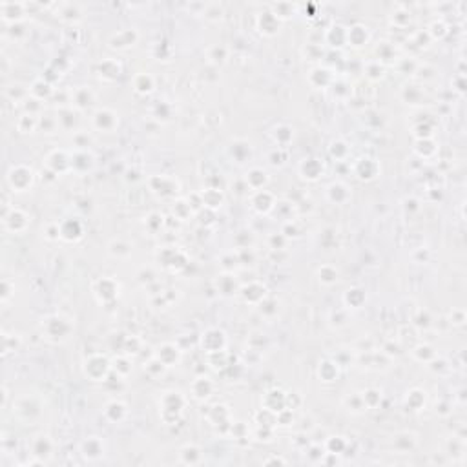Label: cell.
<instances>
[{"mask_svg": "<svg viewBox=\"0 0 467 467\" xmlns=\"http://www.w3.org/2000/svg\"><path fill=\"white\" fill-rule=\"evenodd\" d=\"M363 402H365L367 407H374V405L378 404L380 400H382V394H380L378 391H374V389H369L367 392H363Z\"/></svg>", "mask_w": 467, "mask_h": 467, "instance_id": "obj_20", "label": "cell"}, {"mask_svg": "<svg viewBox=\"0 0 467 467\" xmlns=\"http://www.w3.org/2000/svg\"><path fill=\"white\" fill-rule=\"evenodd\" d=\"M81 451L86 460L95 462V460L104 456V443H102V440L99 436H89L81 443Z\"/></svg>", "mask_w": 467, "mask_h": 467, "instance_id": "obj_3", "label": "cell"}, {"mask_svg": "<svg viewBox=\"0 0 467 467\" xmlns=\"http://www.w3.org/2000/svg\"><path fill=\"white\" fill-rule=\"evenodd\" d=\"M110 252L115 255H126V254H130V246L123 245L121 241H113L110 245Z\"/></svg>", "mask_w": 467, "mask_h": 467, "instance_id": "obj_21", "label": "cell"}, {"mask_svg": "<svg viewBox=\"0 0 467 467\" xmlns=\"http://www.w3.org/2000/svg\"><path fill=\"white\" fill-rule=\"evenodd\" d=\"M267 174H265L263 170H259V168H254V170H250L248 174H246V183H248V186L250 188H259L263 186L265 183H267Z\"/></svg>", "mask_w": 467, "mask_h": 467, "instance_id": "obj_13", "label": "cell"}, {"mask_svg": "<svg viewBox=\"0 0 467 467\" xmlns=\"http://www.w3.org/2000/svg\"><path fill=\"white\" fill-rule=\"evenodd\" d=\"M184 400L181 396V392H166L165 398H162V416L172 412V418H177L179 412L183 411Z\"/></svg>", "mask_w": 467, "mask_h": 467, "instance_id": "obj_7", "label": "cell"}, {"mask_svg": "<svg viewBox=\"0 0 467 467\" xmlns=\"http://www.w3.org/2000/svg\"><path fill=\"white\" fill-rule=\"evenodd\" d=\"M258 440H261V442H270L272 440V427H268V425H259V429H258Z\"/></svg>", "mask_w": 467, "mask_h": 467, "instance_id": "obj_22", "label": "cell"}, {"mask_svg": "<svg viewBox=\"0 0 467 467\" xmlns=\"http://www.w3.org/2000/svg\"><path fill=\"white\" fill-rule=\"evenodd\" d=\"M447 456H463V438H453L447 443Z\"/></svg>", "mask_w": 467, "mask_h": 467, "instance_id": "obj_17", "label": "cell"}, {"mask_svg": "<svg viewBox=\"0 0 467 467\" xmlns=\"http://www.w3.org/2000/svg\"><path fill=\"white\" fill-rule=\"evenodd\" d=\"M94 123H95V126H97L99 130L110 132V130H113V128L117 126L119 119H117V115H115L113 111H110V110H99L97 113H95V117H94Z\"/></svg>", "mask_w": 467, "mask_h": 467, "instance_id": "obj_8", "label": "cell"}, {"mask_svg": "<svg viewBox=\"0 0 467 467\" xmlns=\"http://www.w3.org/2000/svg\"><path fill=\"white\" fill-rule=\"evenodd\" d=\"M252 203H254L255 210H259V212H267V210L272 208V196L268 192H259V194H255Z\"/></svg>", "mask_w": 467, "mask_h": 467, "instance_id": "obj_14", "label": "cell"}, {"mask_svg": "<svg viewBox=\"0 0 467 467\" xmlns=\"http://www.w3.org/2000/svg\"><path fill=\"white\" fill-rule=\"evenodd\" d=\"M133 86H135V91H139V94H150L153 88V81L150 75H139L135 79V82H133Z\"/></svg>", "mask_w": 467, "mask_h": 467, "instance_id": "obj_16", "label": "cell"}, {"mask_svg": "<svg viewBox=\"0 0 467 467\" xmlns=\"http://www.w3.org/2000/svg\"><path fill=\"white\" fill-rule=\"evenodd\" d=\"M192 392L197 400H206L212 392V382L208 378H197L192 385Z\"/></svg>", "mask_w": 467, "mask_h": 467, "instance_id": "obj_10", "label": "cell"}, {"mask_svg": "<svg viewBox=\"0 0 467 467\" xmlns=\"http://www.w3.org/2000/svg\"><path fill=\"white\" fill-rule=\"evenodd\" d=\"M106 418L111 422H121L124 418V414H126V407H124L121 402H111V404H108L106 407Z\"/></svg>", "mask_w": 467, "mask_h": 467, "instance_id": "obj_12", "label": "cell"}, {"mask_svg": "<svg viewBox=\"0 0 467 467\" xmlns=\"http://www.w3.org/2000/svg\"><path fill=\"white\" fill-rule=\"evenodd\" d=\"M272 463H276V465H285V463H287V458H283V456H270V458L263 460V465H272Z\"/></svg>", "mask_w": 467, "mask_h": 467, "instance_id": "obj_24", "label": "cell"}, {"mask_svg": "<svg viewBox=\"0 0 467 467\" xmlns=\"http://www.w3.org/2000/svg\"><path fill=\"white\" fill-rule=\"evenodd\" d=\"M108 369H110V365H108L106 358L99 356V354H95V356L88 358V360L84 361L86 374H88L91 380H95V382H101L102 378H106Z\"/></svg>", "mask_w": 467, "mask_h": 467, "instance_id": "obj_1", "label": "cell"}, {"mask_svg": "<svg viewBox=\"0 0 467 467\" xmlns=\"http://www.w3.org/2000/svg\"><path fill=\"white\" fill-rule=\"evenodd\" d=\"M51 451H53V442L50 440L48 434H38V436L33 438V442H31V456L33 458H38L42 460L44 463H48L50 456L53 455Z\"/></svg>", "mask_w": 467, "mask_h": 467, "instance_id": "obj_2", "label": "cell"}, {"mask_svg": "<svg viewBox=\"0 0 467 467\" xmlns=\"http://www.w3.org/2000/svg\"><path fill=\"white\" fill-rule=\"evenodd\" d=\"M318 276H319V281H321V283L332 285L336 279H338V272H336L332 267H323V268H319Z\"/></svg>", "mask_w": 467, "mask_h": 467, "instance_id": "obj_18", "label": "cell"}, {"mask_svg": "<svg viewBox=\"0 0 467 467\" xmlns=\"http://www.w3.org/2000/svg\"><path fill=\"white\" fill-rule=\"evenodd\" d=\"M345 447H347V442H345L341 436H331L327 440V443H325V449H327V453H332V455H338V456L343 453Z\"/></svg>", "mask_w": 467, "mask_h": 467, "instance_id": "obj_15", "label": "cell"}, {"mask_svg": "<svg viewBox=\"0 0 467 467\" xmlns=\"http://www.w3.org/2000/svg\"><path fill=\"white\" fill-rule=\"evenodd\" d=\"M376 170H378V166L374 159H360L356 165V174L360 179H372Z\"/></svg>", "mask_w": 467, "mask_h": 467, "instance_id": "obj_9", "label": "cell"}, {"mask_svg": "<svg viewBox=\"0 0 467 467\" xmlns=\"http://www.w3.org/2000/svg\"><path fill=\"white\" fill-rule=\"evenodd\" d=\"M301 172H303V177L310 179V181H314V179H318L319 175H321L323 166L319 165V162L316 161V159H309V161L303 162Z\"/></svg>", "mask_w": 467, "mask_h": 467, "instance_id": "obj_11", "label": "cell"}, {"mask_svg": "<svg viewBox=\"0 0 467 467\" xmlns=\"http://www.w3.org/2000/svg\"><path fill=\"white\" fill-rule=\"evenodd\" d=\"M307 455H309V458L312 460V462H318V460H319V462H321V458H323V455H325V453H323V451H321V447L314 446V447H312V449L309 451V453H307Z\"/></svg>", "mask_w": 467, "mask_h": 467, "instance_id": "obj_23", "label": "cell"}, {"mask_svg": "<svg viewBox=\"0 0 467 467\" xmlns=\"http://www.w3.org/2000/svg\"><path fill=\"white\" fill-rule=\"evenodd\" d=\"M8 179H9V183H11V186L15 188V190L22 192L24 188H28L31 184L33 174H31V170L24 168V166H17V168H13V170L9 172Z\"/></svg>", "mask_w": 467, "mask_h": 467, "instance_id": "obj_6", "label": "cell"}, {"mask_svg": "<svg viewBox=\"0 0 467 467\" xmlns=\"http://www.w3.org/2000/svg\"><path fill=\"white\" fill-rule=\"evenodd\" d=\"M75 102L81 108L89 106V104H91V94H89V89H79L75 94Z\"/></svg>", "mask_w": 467, "mask_h": 467, "instance_id": "obj_19", "label": "cell"}, {"mask_svg": "<svg viewBox=\"0 0 467 467\" xmlns=\"http://www.w3.org/2000/svg\"><path fill=\"white\" fill-rule=\"evenodd\" d=\"M416 446H418L416 434L407 433V431L398 433L394 436V440H392V447H394V451L398 455H409V453H412V451L416 449Z\"/></svg>", "mask_w": 467, "mask_h": 467, "instance_id": "obj_4", "label": "cell"}, {"mask_svg": "<svg viewBox=\"0 0 467 467\" xmlns=\"http://www.w3.org/2000/svg\"><path fill=\"white\" fill-rule=\"evenodd\" d=\"M179 462L183 465H199V463L204 462L203 451L196 443H186L179 451Z\"/></svg>", "mask_w": 467, "mask_h": 467, "instance_id": "obj_5", "label": "cell"}]
</instances>
